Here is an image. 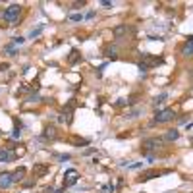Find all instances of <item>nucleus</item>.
<instances>
[{"label": "nucleus", "mask_w": 193, "mask_h": 193, "mask_svg": "<svg viewBox=\"0 0 193 193\" xmlns=\"http://www.w3.org/2000/svg\"><path fill=\"white\" fill-rule=\"evenodd\" d=\"M79 58H81V54H79V52H77V50L74 48V50L70 52V56H68V62H70V64H75V62H77Z\"/></svg>", "instance_id": "14"}, {"label": "nucleus", "mask_w": 193, "mask_h": 193, "mask_svg": "<svg viewBox=\"0 0 193 193\" xmlns=\"http://www.w3.org/2000/svg\"><path fill=\"white\" fill-rule=\"evenodd\" d=\"M143 166V162H135V164H128V168H131V170H135V168H141Z\"/></svg>", "instance_id": "27"}, {"label": "nucleus", "mask_w": 193, "mask_h": 193, "mask_svg": "<svg viewBox=\"0 0 193 193\" xmlns=\"http://www.w3.org/2000/svg\"><path fill=\"white\" fill-rule=\"evenodd\" d=\"M180 137V131L178 130H168V133L164 135V141H176Z\"/></svg>", "instance_id": "13"}, {"label": "nucleus", "mask_w": 193, "mask_h": 193, "mask_svg": "<svg viewBox=\"0 0 193 193\" xmlns=\"http://www.w3.org/2000/svg\"><path fill=\"white\" fill-rule=\"evenodd\" d=\"M124 33H128V25H118V27H114V35H116V37H122Z\"/></svg>", "instance_id": "18"}, {"label": "nucleus", "mask_w": 193, "mask_h": 193, "mask_svg": "<svg viewBox=\"0 0 193 193\" xmlns=\"http://www.w3.org/2000/svg\"><path fill=\"white\" fill-rule=\"evenodd\" d=\"M141 112H143V108L139 106V108H135V110H131V112H130V114H128V118H137V116L141 114Z\"/></svg>", "instance_id": "20"}, {"label": "nucleus", "mask_w": 193, "mask_h": 193, "mask_svg": "<svg viewBox=\"0 0 193 193\" xmlns=\"http://www.w3.org/2000/svg\"><path fill=\"white\" fill-rule=\"evenodd\" d=\"M77 180H79V174H77V170H74V168L66 170V174H64V185H66V187H70V185L77 184Z\"/></svg>", "instance_id": "4"}, {"label": "nucleus", "mask_w": 193, "mask_h": 193, "mask_svg": "<svg viewBox=\"0 0 193 193\" xmlns=\"http://www.w3.org/2000/svg\"><path fill=\"white\" fill-rule=\"evenodd\" d=\"M137 68H139V70H141L143 74H145L147 70H149V68H147V64H145V62H139V64H137Z\"/></svg>", "instance_id": "25"}, {"label": "nucleus", "mask_w": 193, "mask_h": 193, "mask_svg": "<svg viewBox=\"0 0 193 193\" xmlns=\"http://www.w3.org/2000/svg\"><path fill=\"white\" fill-rule=\"evenodd\" d=\"M166 99H168V93H160V95H156V97H155L153 104H155V106H158V104H162Z\"/></svg>", "instance_id": "16"}, {"label": "nucleus", "mask_w": 193, "mask_h": 193, "mask_svg": "<svg viewBox=\"0 0 193 193\" xmlns=\"http://www.w3.org/2000/svg\"><path fill=\"white\" fill-rule=\"evenodd\" d=\"M162 141L164 139H160V137H149V139H145L143 145H141V153L143 155H149L153 151H158L162 147Z\"/></svg>", "instance_id": "2"}, {"label": "nucleus", "mask_w": 193, "mask_h": 193, "mask_svg": "<svg viewBox=\"0 0 193 193\" xmlns=\"http://www.w3.org/2000/svg\"><path fill=\"white\" fill-rule=\"evenodd\" d=\"M143 62L147 64V68H153V66H158V64H162V58H153V56H149V54H145L143 56Z\"/></svg>", "instance_id": "11"}, {"label": "nucleus", "mask_w": 193, "mask_h": 193, "mask_svg": "<svg viewBox=\"0 0 193 193\" xmlns=\"http://www.w3.org/2000/svg\"><path fill=\"white\" fill-rule=\"evenodd\" d=\"M23 178H25V168L23 166L12 172V181H23Z\"/></svg>", "instance_id": "12"}, {"label": "nucleus", "mask_w": 193, "mask_h": 193, "mask_svg": "<svg viewBox=\"0 0 193 193\" xmlns=\"http://www.w3.org/2000/svg\"><path fill=\"white\" fill-rule=\"evenodd\" d=\"M58 137V131H56V126H47L44 128V133H43V137L44 141H50V139H56Z\"/></svg>", "instance_id": "8"}, {"label": "nucleus", "mask_w": 193, "mask_h": 193, "mask_svg": "<svg viewBox=\"0 0 193 193\" xmlns=\"http://www.w3.org/2000/svg\"><path fill=\"white\" fill-rule=\"evenodd\" d=\"M104 56H108L110 60H116V58H118V54H116V47H108V48L104 50Z\"/></svg>", "instance_id": "15"}, {"label": "nucleus", "mask_w": 193, "mask_h": 193, "mask_svg": "<svg viewBox=\"0 0 193 193\" xmlns=\"http://www.w3.org/2000/svg\"><path fill=\"white\" fill-rule=\"evenodd\" d=\"M16 158V155L10 151V149H6V147H0V162H12Z\"/></svg>", "instance_id": "7"}, {"label": "nucleus", "mask_w": 193, "mask_h": 193, "mask_svg": "<svg viewBox=\"0 0 193 193\" xmlns=\"http://www.w3.org/2000/svg\"><path fill=\"white\" fill-rule=\"evenodd\" d=\"M70 158H72L70 155H58V160H62V162L64 160H70Z\"/></svg>", "instance_id": "26"}, {"label": "nucleus", "mask_w": 193, "mask_h": 193, "mask_svg": "<svg viewBox=\"0 0 193 193\" xmlns=\"http://www.w3.org/2000/svg\"><path fill=\"white\" fill-rule=\"evenodd\" d=\"M158 176H160V172H158V170H147V172L141 174L139 181H147V180H153V178H158Z\"/></svg>", "instance_id": "10"}, {"label": "nucleus", "mask_w": 193, "mask_h": 193, "mask_svg": "<svg viewBox=\"0 0 193 193\" xmlns=\"http://www.w3.org/2000/svg\"><path fill=\"white\" fill-rule=\"evenodd\" d=\"M48 172H50L48 164H35V166H33V176H35V178H43V176H47Z\"/></svg>", "instance_id": "5"}, {"label": "nucleus", "mask_w": 193, "mask_h": 193, "mask_svg": "<svg viewBox=\"0 0 193 193\" xmlns=\"http://www.w3.org/2000/svg\"><path fill=\"white\" fill-rule=\"evenodd\" d=\"M19 130H21V128H16V130H14V133H12L14 139H19V137H21V131H19Z\"/></svg>", "instance_id": "24"}, {"label": "nucleus", "mask_w": 193, "mask_h": 193, "mask_svg": "<svg viewBox=\"0 0 193 193\" xmlns=\"http://www.w3.org/2000/svg\"><path fill=\"white\" fill-rule=\"evenodd\" d=\"M174 110L172 108H162V110H156V114H155V122L156 124H166L170 120H174Z\"/></svg>", "instance_id": "3"}, {"label": "nucleus", "mask_w": 193, "mask_h": 193, "mask_svg": "<svg viewBox=\"0 0 193 193\" xmlns=\"http://www.w3.org/2000/svg\"><path fill=\"white\" fill-rule=\"evenodd\" d=\"M8 68H10L8 64H0V72H4V70H8Z\"/></svg>", "instance_id": "28"}, {"label": "nucleus", "mask_w": 193, "mask_h": 193, "mask_svg": "<svg viewBox=\"0 0 193 193\" xmlns=\"http://www.w3.org/2000/svg\"><path fill=\"white\" fill-rule=\"evenodd\" d=\"M70 19H72V21H81V19H83V16H81V14H72V16H70Z\"/></svg>", "instance_id": "23"}, {"label": "nucleus", "mask_w": 193, "mask_h": 193, "mask_svg": "<svg viewBox=\"0 0 193 193\" xmlns=\"http://www.w3.org/2000/svg\"><path fill=\"white\" fill-rule=\"evenodd\" d=\"M12 174L10 172H0V189H8L10 185H12Z\"/></svg>", "instance_id": "6"}, {"label": "nucleus", "mask_w": 193, "mask_h": 193, "mask_svg": "<svg viewBox=\"0 0 193 193\" xmlns=\"http://www.w3.org/2000/svg\"><path fill=\"white\" fill-rule=\"evenodd\" d=\"M181 54L184 56H191L193 54V35L187 37V43L184 44V48H181Z\"/></svg>", "instance_id": "9"}, {"label": "nucleus", "mask_w": 193, "mask_h": 193, "mask_svg": "<svg viewBox=\"0 0 193 193\" xmlns=\"http://www.w3.org/2000/svg\"><path fill=\"white\" fill-rule=\"evenodd\" d=\"M23 43H25L23 37H14V39H12V44H14V47H18V44H23Z\"/></svg>", "instance_id": "21"}, {"label": "nucleus", "mask_w": 193, "mask_h": 193, "mask_svg": "<svg viewBox=\"0 0 193 193\" xmlns=\"http://www.w3.org/2000/svg\"><path fill=\"white\" fill-rule=\"evenodd\" d=\"M43 27H44V25H41V27H37V29H31V31H29V39H37L41 33H43Z\"/></svg>", "instance_id": "19"}, {"label": "nucleus", "mask_w": 193, "mask_h": 193, "mask_svg": "<svg viewBox=\"0 0 193 193\" xmlns=\"http://www.w3.org/2000/svg\"><path fill=\"white\" fill-rule=\"evenodd\" d=\"M126 104H130L128 99H118V103H116V106H126Z\"/></svg>", "instance_id": "22"}, {"label": "nucleus", "mask_w": 193, "mask_h": 193, "mask_svg": "<svg viewBox=\"0 0 193 193\" xmlns=\"http://www.w3.org/2000/svg\"><path fill=\"white\" fill-rule=\"evenodd\" d=\"M19 14H21V6H19V4H12V6H8L4 12H2V19L8 21L10 25H18Z\"/></svg>", "instance_id": "1"}, {"label": "nucleus", "mask_w": 193, "mask_h": 193, "mask_svg": "<svg viewBox=\"0 0 193 193\" xmlns=\"http://www.w3.org/2000/svg\"><path fill=\"white\" fill-rule=\"evenodd\" d=\"M4 52H6L8 56H18V50H16L14 44H6V47H4Z\"/></svg>", "instance_id": "17"}]
</instances>
